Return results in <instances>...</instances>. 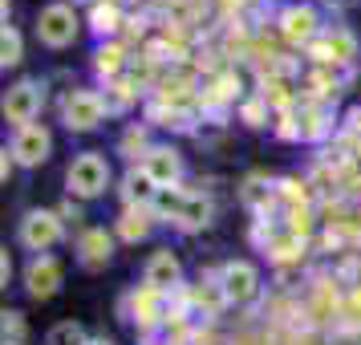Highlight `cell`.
Here are the masks:
<instances>
[{
  "label": "cell",
  "instance_id": "1",
  "mask_svg": "<svg viewBox=\"0 0 361 345\" xmlns=\"http://www.w3.org/2000/svg\"><path fill=\"white\" fill-rule=\"evenodd\" d=\"M154 215L183 231H199V228H207V219H212V199L195 195V191H183V187H171V191H159Z\"/></svg>",
  "mask_w": 361,
  "mask_h": 345
},
{
  "label": "cell",
  "instance_id": "2",
  "mask_svg": "<svg viewBox=\"0 0 361 345\" xmlns=\"http://www.w3.org/2000/svg\"><path fill=\"white\" fill-rule=\"evenodd\" d=\"M66 183H69V191H73V195L98 199L102 191L110 187V163L102 159L98 150H85V155H78V159L69 163Z\"/></svg>",
  "mask_w": 361,
  "mask_h": 345
},
{
  "label": "cell",
  "instance_id": "3",
  "mask_svg": "<svg viewBox=\"0 0 361 345\" xmlns=\"http://www.w3.org/2000/svg\"><path fill=\"white\" fill-rule=\"evenodd\" d=\"M219 293L228 305H252L260 296V272L247 260H228L219 268Z\"/></svg>",
  "mask_w": 361,
  "mask_h": 345
},
{
  "label": "cell",
  "instance_id": "4",
  "mask_svg": "<svg viewBox=\"0 0 361 345\" xmlns=\"http://www.w3.org/2000/svg\"><path fill=\"white\" fill-rule=\"evenodd\" d=\"M37 37L49 45V49H66L78 37V13L69 4H45L41 17H37Z\"/></svg>",
  "mask_w": 361,
  "mask_h": 345
},
{
  "label": "cell",
  "instance_id": "5",
  "mask_svg": "<svg viewBox=\"0 0 361 345\" xmlns=\"http://www.w3.org/2000/svg\"><path fill=\"white\" fill-rule=\"evenodd\" d=\"M102 118H106V98L94 94V90H69L66 106H61V122H66L69 131H94Z\"/></svg>",
  "mask_w": 361,
  "mask_h": 345
},
{
  "label": "cell",
  "instance_id": "6",
  "mask_svg": "<svg viewBox=\"0 0 361 345\" xmlns=\"http://www.w3.org/2000/svg\"><path fill=\"white\" fill-rule=\"evenodd\" d=\"M41 102H45V90H41V82H33V78L8 85V94H4V122H13L17 131L29 126V122L41 114Z\"/></svg>",
  "mask_w": 361,
  "mask_h": 345
},
{
  "label": "cell",
  "instance_id": "7",
  "mask_svg": "<svg viewBox=\"0 0 361 345\" xmlns=\"http://www.w3.org/2000/svg\"><path fill=\"white\" fill-rule=\"evenodd\" d=\"M61 240V215L57 212H45V207H37L20 219V244L29 248V252H45Z\"/></svg>",
  "mask_w": 361,
  "mask_h": 345
},
{
  "label": "cell",
  "instance_id": "8",
  "mask_svg": "<svg viewBox=\"0 0 361 345\" xmlns=\"http://www.w3.org/2000/svg\"><path fill=\"white\" fill-rule=\"evenodd\" d=\"M49 150H53V134L45 131L41 122H29V126H20L17 131L8 155H13L20 167H41L45 159H49Z\"/></svg>",
  "mask_w": 361,
  "mask_h": 345
},
{
  "label": "cell",
  "instance_id": "9",
  "mask_svg": "<svg viewBox=\"0 0 361 345\" xmlns=\"http://www.w3.org/2000/svg\"><path fill=\"white\" fill-rule=\"evenodd\" d=\"M138 167L147 171V179L154 183L159 191H171V187H179V179H183V159H179L175 147H150Z\"/></svg>",
  "mask_w": 361,
  "mask_h": 345
},
{
  "label": "cell",
  "instance_id": "10",
  "mask_svg": "<svg viewBox=\"0 0 361 345\" xmlns=\"http://www.w3.org/2000/svg\"><path fill=\"white\" fill-rule=\"evenodd\" d=\"M280 33H284V41H293V45H312L321 37V13L312 4H288L280 13Z\"/></svg>",
  "mask_w": 361,
  "mask_h": 345
},
{
  "label": "cell",
  "instance_id": "11",
  "mask_svg": "<svg viewBox=\"0 0 361 345\" xmlns=\"http://www.w3.org/2000/svg\"><path fill=\"white\" fill-rule=\"evenodd\" d=\"M179 280H183L179 256H175L171 248H159V252L147 260V289H154V293H175Z\"/></svg>",
  "mask_w": 361,
  "mask_h": 345
},
{
  "label": "cell",
  "instance_id": "12",
  "mask_svg": "<svg viewBox=\"0 0 361 345\" xmlns=\"http://www.w3.org/2000/svg\"><path fill=\"white\" fill-rule=\"evenodd\" d=\"M57 284H61V264L49 260V256H37V260L25 268V289H29V296H37V301L53 296Z\"/></svg>",
  "mask_w": 361,
  "mask_h": 345
},
{
  "label": "cell",
  "instance_id": "13",
  "mask_svg": "<svg viewBox=\"0 0 361 345\" xmlns=\"http://www.w3.org/2000/svg\"><path fill=\"white\" fill-rule=\"evenodd\" d=\"M309 49H312L317 61H325V66H341V61H349V57L357 53V41H353L349 33H341V29H333L329 37H317Z\"/></svg>",
  "mask_w": 361,
  "mask_h": 345
},
{
  "label": "cell",
  "instance_id": "14",
  "mask_svg": "<svg viewBox=\"0 0 361 345\" xmlns=\"http://www.w3.org/2000/svg\"><path fill=\"white\" fill-rule=\"evenodd\" d=\"M78 252H82L85 268H102V264H110V256H114V240L106 236V228H90V231H82Z\"/></svg>",
  "mask_w": 361,
  "mask_h": 345
},
{
  "label": "cell",
  "instance_id": "15",
  "mask_svg": "<svg viewBox=\"0 0 361 345\" xmlns=\"http://www.w3.org/2000/svg\"><path fill=\"white\" fill-rule=\"evenodd\" d=\"M122 199H126V207H154L159 187L147 179V171H142V167H134L130 175L122 179Z\"/></svg>",
  "mask_w": 361,
  "mask_h": 345
},
{
  "label": "cell",
  "instance_id": "16",
  "mask_svg": "<svg viewBox=\"0 0 361 345\" xmlns=\"http://www.w3.org/2000/svg\"><path fill=\"white\" fill-rule=\"evenodd\" d=\"M150 228H154V207H126L122 219H118V236H122V240H130V244L147 240Z\"/></svg>",
  "mask_w": 361,
  "mask_h": 345
},
{
  "label": "cell",
  "instance_id": "17",
  "mask_svg": "<svg viewBox=\"0 0 361 345\" xmlns=\"http://www.w3.org/2000/svg\"><path fill=\"white\" fill-rule=\"evenodd\" d=\"M90 25H94V33H102V37L118 33V25H122V8H118L114 0H94V8H90Z\"/></svg>",
  "mask_w": 361,
  "mask_h": 345
},
{
  "label": "cell",
  "instance_id": "18",
  "mask_svg": "<svg viewBox=\"0 0 361 345\" xmlns=\"http://www.w3.org/2000/svg\"><path fill=\"white\" fill-rule=\"evenodd\" d=\"M122 66H126V49L122 45H98V53H94V69H98L102 78H118L122 73Z\"/></svg>",
  "mask_w": 361,
  "mask_h": 345
},
{
  "label": "cell",
  "instance_id": "19",
  "mask_svg": "<svg viewBox=\"0 0 361 345\" xmlns=\"http://www.w3.org/2000/svg\"><path fill=\"white\" fill-rule=\"evenodd\" d=\"M296 131H300V138H309V143H317V138H325V134H329L325 110H317V106H309V110H300V118H296Z\"/></svg>",
  "mask_w": 361,
  "mask_h": 345
},
{
  "label": "cell",
  "instance_id": "20",
  "mask_svg": "<svg viewBox=\"0 0 361 345\" xmlns=\"http://www.w3.org/2000/svg\"><path fill=\"white\" fill-rule=\"evenodd\" d=\"M45 345H90V337H85V329L78 325V321H57V325L49 329Z\"/></svg>",
  "mask_w": 361,
  "mask_h": 345
},
{
  "label": "cell",
  "instance_id": "21",
  "mask_svg": "<svg viewBox=\"0 0 361 345\" xmlns=\"http://www.w3.org/2000/svg\"><path fill=\"white\" fill-rule=\"evenodd\" d=\"M20 53H25V45H20V33L17 29H8L4 25V33H0V66H20Z\"/></svg>",
  "mask_w": 361,
  "mask_h": 345
},
{
  "label": "cell",
  "instance_id": "22",
  "mask_svg": "<svg viewBox=\"0 0 361 345\" xmlns=\"http://www.w3.org/2000/svg\"><path fill=\"white\" fill-rule=\"evenodd\" d=\"M138 98V90H134V82H122L118 78L114 85H110V98H106V110H126L130 102Z\"/></svg>",
  "mask_w": 361,
  "mask_h": 345
},
{
  "label": "cell",
  "instance_id": "23",
  "mask_svg": "<svg viewBox=\"0 0 361 345\" xmlns=\"http://www.w3.org/2000/svg\"><path fill=\"white\" fill-rule=\"evenodd\" d=\"M4 345H25V317L17 309L4 313Z\"/></svg>",
  "mask_w": 361,
  "mask_h": 345
},
{
  "label": "cell",
  "instance_id": "24",
  "mask_svg": "<svg viewBox=\"0 0 361 345\" xmlns=\"http://www.w3.org/2000/svg\"><path fill=\"white\" fill-rule=\"evenodd\" d=\"M122 150H126V155H138V150H142V155H147V131H142V126H130V131H126V138H122Z\"/></svg>",
  "mask_w": 361,
  "mask_h": 345
},
{
  "label": "cell",
  "instance_id": "25",
  "mask_svg": "<svg viewBox=\"0 0 361 345\" xmlns=\"http://www.w3.org/2000/svg\"><path fill=\"white\" fill-rule=\"evenodd\" d=\"M244 122L247 126H264V102H247L244 106Z\"/></svg>",
  "mask_w": 361,
  "mask_h": 345
},
{
  "label": "cell",
  "instance_id": "26",
  "mask_svg": "<svg viewBox=\"0 0 361 345\" xmlns=\"http://www.w3.org/2000/svg\"><path fill=\"white\" fill-rule=\"evenodd\" d=\"M0 280H4V284H8V280H13V260H8V252H4V256H0Z\"/></svg>",
  "mask_w": 361,
  "mask_h": 345
},
{
  "label": "cell",
  "instance_id": "27",
  "mask_svg": "<svg viewBox=\"0 0 361 345\" xmlns=\"http://www.w3.org/2000/svg\"><path fill=\"white\" fill-rule=\"evenodd\" d=\"M90 345H114V341H106V337H90Z\"/></svg>",
  "mask_w": 361,
  "mask_h": 345
},
{
  "label": "cell",
  "instance_id": "28",
  "mask_svg": "<svg viewBox=\"0 0 361 345\" xmlns=\"http://www.w3.org/2000/svg\"><path fill=\"white\" fill-rule=\"evenodd\" d=\"M4 8H8V0H4Z\"/></svg>",
  "mask_w": 361,
  "mask_h": 345
}]
</instances>
